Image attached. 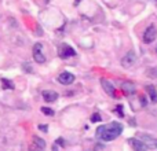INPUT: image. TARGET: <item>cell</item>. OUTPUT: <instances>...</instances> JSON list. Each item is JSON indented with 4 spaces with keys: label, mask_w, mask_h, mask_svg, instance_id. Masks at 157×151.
<instances>
[{
    "label": "cell",
    "mask_w": 157,
    "mask_h": 151,
    "mask_svg": "<svg viewBox=\"0 0 157 151\" xmlns=\"http://www.w3.org/2000/svg\"><path fill=\"white\" fill-rule=\"evenodd\" d=\"M156 36H157L156 28L153 26V25H150V26L147 28V29L145 30V33H144V41H145L146 44L153 43V41L156 40Z\"/></svg>",
    "instance_id": "obj_3"
},
{
    "label": "cell",
    "mask_w": 157,
    "mask_h": 151,
    "mask_svg": "<svg viewBox=\"0 0 157 151\" xmlns=\"http://www.w3.org/2000/svg\"><path fill=\"white\" fill-rule=\"evenodd\" d=\"M121 109H123L121 106H117V107H116V110L119 111V114H120V116H123V113H121Z\"/></svg>",
    "instance_id": "obj_20"
},
{
    "label": "cell",
    "mask_w": 157,
    "mask_h": 151,
    "mask_svg": "<svg viewBox=\"0 0 157 151\" xmlns=\"http://www.w3.org/2000/svg\"><path fill=\"white\" fill-rule=\"evenodd\" d=\"M58 81L61 84H63V85H69V84H72L75 81V76L69 73V72H63V73L58 76Z\"/></svg>",
    "instance_id": "obj_6"
},
{
    "label": "cell",
    "mask_w": 157,
    "mask_h": 151,
    "mask_svg": "<svg viewBox=\"0 0 157 151\" xmlns=\"http://www.w3.org/2000/svg\"><path fill=\"white\" fill-rule=\"evenodd\" d=\"M33 58H35V61L37 63L46 62V57H44L43 52H41V44L40 43H37L35 47H33Z\"/></svg>",
    "instance_id": "obj_5"
},
{
    "label": "cell",
    "mask_w": 157,
    "mask_h": 151,
    "mask_svg": "<svg viewBox=\"0 0 157 151\" xmlns=\"http://www.w3.org/2000/svg\"><path fill=\"white\" fill-rule=\"evenodd\" d=\"M39 129H41L43 132H47V129H48V127L47 125H39Z\"/></svg>",
    "instance_id": "obj_17"
},
{
    "label": "cell",
    "mask_w": 157,
    "mask_h": 151,
    "mask_svg": "<svg viewBox=\"0 0 157 151\" xmlns=\"http://www.w3.org/2000/svg\"><path fill=\"white\" fill-rule=\"evenodd\" d=\"M146 91H147V94H149L150 100H152L153 103H156V102H157V92H156V88H155L153 85H147V87H146Z\"/></svg>",
    "instance_id": "obj_12"
},
{
    "label": "cell",
    "mask_w": 157,
    "mask_h": 151,
    "mask_svg": "<svg viewBox=\"0 0 157 151\" xmlns=\"http://www.w3.org/2000/svg\"><path fill=\"white\" fill-rule=\"evenodd\" d=\"M101 85L103 87V91H105L106 94L109 95V96H114V95H116V91H114V87L112 85V84L109 83L108 80L102 78V80H101Z\"/></svg>",
    "instance_id": "obj_8"
},
{
    "label": "cell",
    "mask_w": 157,
    "mask_h": 151,
    "mask_svg": "<svg viewBox=\"0 0 157 151\" xmlns=\"http://www.w3.org/2000/svg\"><path fill=\"white\" fill-rule=\"evenodd\" d=\"M75 55H76V51H75L71 46L63 44V46L61 47V50H59V57L61 58H69V57H75Z\"/></svg>",
    "instance_id": "obj_7"
},
{
    "label": "cell",
    "mask_w": 157,
    "mask_h": 151,
    "mask_svg": "<svg viewBox=\"0 0 157 151\" xmlns=\"http://www.w3.org/2000/svg\"><path fill=\"white\" fill-rule=\"evenodd\" d=\"M52 151H58V149H57V146H52Z\"/></svg>",
    "instance_id": "obj_22"
},
{
    "label": "cell",
    "mask_w": 157,
    "mask_h": 151,
    "mask_svg": "<svg viewBox=\"0 0 157 151\" xmlns=\"http://www.w3.org/2000/svg\"><path fill=\"white\" fill-rule=\"evenodd\" d=\"M41 111H43V114H46V116H54V110L50 107H41Z\"/></svg>",
    "instance_id": "obj_15"
},
{
    "label": "cell",
    "mask_w": 157,
    "mask_h": 151,
    "mask_svg": "<svg viewBox=\"0 0 157 151\" xmlns=\"http://www.w3.org/2000/svg\"><path fill=\"white\" fill-rule=\"evenodd\" d=\"M136 61V55L134 51H128L127 54H125V57L121 59V65L124 66V68H131V66L135 63Z\"/></svg>",
    "instance_id": "obj_4"
},
{
    "label": "cell",
    "mask_w": 157,
    "mask_h": 151,
    "mask_svg": "<svg viewBox=\"0 0 157 151\" xmlns=\"http://www.w3.org/2000/svg\"><path fill=\"white\" fill-rule=\"evenodd\" d=\"M123 92H124L125 95H134L136 91V87L134 85V83H131V81H125V83H123Z\"/></svg>",
    "instance_id": "obj_9"
},
{
    "label": "cell",
    "mask_w": 157,
    "mask_h": 151,
    "mask_svg": "<svg viewBox=\"0 0 157 151\" xmlns=\"http://www.w3.org/2000/svg\"><path fill=\"white\" fill-rule=\"evenodd\" d=\"M2 85H3V88H4V89H14L13 81L7 80V78H3V80H2Z\"/></svg>",
    "instance_id": "obj_14"
},
{
    "label": "cell",
    "mask_w": 157,
    "mask_h": 151,
    "mask_svg": "<svg viewBox=\"0 0 157 151\" xmlns=\"http://www.w3.org/2000/svg\"><path fill=\"white\" fill-rule=\"evenodd\" d=\"M28 65H29V63H24V69L25 70H28V72H32V69H30Z\"/></svg>",
    "instance_id": "obj_18"
},
{
    "label": "cell",
    "mask_w": 157,
    "mask_h": 151,
    "mask_svg": "<svg viewBox=\"0 0 157 151\" xmlns=\"http://www.w3.org/2000/svg\"><path fill=\"white\" fill-rule=\"evenodd\" d=\"M139 139L142 140V143H144V146L146 147V149L157 150V139L156 138H153V136H150V135H141Z\"/></svg>",
    "instance_id": "obj_2"
},
{
    "label": "cell",
    "mask_w": 157,
    "mask_h": 151,
    "mask_svg": "<svg viewBox=\"0 0 157 151\" xmlns=\"http://www.w3.org/2000/svg\"><path fill=\"white\" fill-rule=\"evenodd\" d=\"M91 121H92V122H99V121H101V116H99L98 113L92 114V116H91Z\"/></svg>",
    "instance_id": "obj_16"
},
{
    "label": "cell",
    "mask_w": 157,
    "mask_h": 151,
    "mask_svg": "<svg viewBox=\"0 0 157 151\" xmlns=\"http://www.w3.org/2000/svg\"><path fill=\"white\" fill-rule=\"evenodd\" d=\"M155 2H156V3H157V0H155Z\"/></svg>",
    "instance_id": "obj_24"
},
{
    "label": "cell",
    "mask_w": 157,
    "mask_h": 151,
    "mask_svg": "<svg viewBox=\"0 0 157 151\" xmlns=\"http://www.w3.org/2000/svg\"><path fill=\"white\" fill-rule=\"evenodd\" d=\"M131 144H132V147H134V150L135 151H147V149L144 146V143L142 142H139V140H134V139H131Z\"/></svg>",
    "instance_id": "obj_13"
},
{
    "label": "cell",
    "mask_w": 157,
    "mask_h": 151,
    "mask_svg": "<svg viewBox=\"0 0 157 151\" xmlns=\"http://www.w3.org/2000/svg\"><path fill=\"white\" fill-rule=\"evenodd\" d=\"M57 144H59V146H65V143H63L62 139H58V140H57Z\"/></svg>",
    "instance_id": "obj_19"
},
{
    "label": "cell",
    "mask_w": 157,
    "mask_h": 151,
    "mask_svg": "<svg viewBox=\"0 0 157 151\" xmlns=\"http://www.w3.org/2000/svg\"><path fill=\"white\" fill-rule=\"evenodd\" d=\"M30 147H33L36 151H41V150H44L46 149V142L43 140V139H40V138H37V136H35L33 138V144Z\"/></svg>",
    "instance_id": "obj_10"
},
{
    "label": "cell",
    "mask_w": 157,
    "mask_h": 151,
    "mask_svg": "<svg viewBox=\"0 0 157 151\" xmlns=\"http://www.w3.org/2000/svg\"><path fill=\"white\" fill-rule=\"evenodd\" d=\"M43 99L46 102H55L58 99V94L55 91H43Z\"/></svg>",
    "instance_id": "obj_11"
},
{
    "label": "cell",
    "mask_w": 157,
    "mask_h": 151,
    "mask_svg": "<svg viewBox=\"0 0 157 151\" xmlns=\"http://www.w3.org/2000/svg\"><path fill=\"white\" fill-rule=\"evenodd\" d=\"M141 102H142V105H146V99H145V96H141Z\"/></svg>",
    "instance_id": "obj_21"
},
{
    "label": "cell",
    "mask_w": 157,
    "mask_h": 151,
    "mask_svg": "<svg viewBox=\"0 0 157 151\" xmlns=\"http://www.w3.org/2000/svg\"><path fill=\"white\" fill-rule=\"evenodd\" d=\"M123 132V125L120 122H110L108 125H102L97 129V138L103 142H112L120 136Z\"/></svg>",
    "instance_id": "obj_1"
},
{
    "label": "cell",
    "mask_w": 157,
    "mask_h": 151,
    "mask_svg": "<svg viewBox=\"0 0 157 151\" xmlns=\"http://www.w3.org/2000/svg\"><path fill=\"white\" fill-rule=\"evenodd\" d=\"M78 2H80V0H76V2H75V4H78Z\"/></svg>",
    "instance_id": "obj_23"
}]
</instances>
